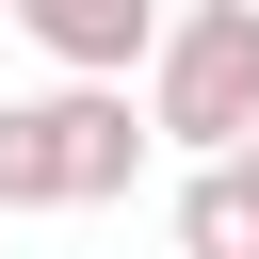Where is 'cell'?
Segmentation results:
<instances>
[{
  "label": "cell",
  "mask_w": 259,
  "mask_h": 259,
  "mask_svg": "<svg viewBox=\"0 0 259 259\" xmlns=\"http://www.w3.org/2000/svg\"><path fill=\"white\" fill-rule=\"evenodd\" d=\"M146 97H97V81H32L0 97V210H113L146 178Z\"/></svg>",
  "instance_id": "1"
},
{
  "label": "cell",
  "mask_w": 259,
  "mask_h": 259,
  "mask_svg": "<svg viewBox=\"0 0 259 259\" xmlns=\"http://www.w3.org/2000/svg\"><path fill=\"white\" fill-rule=\"evenodd\" d=\"M146 130L194 146V162H243V146H259V0H194V16H162Z\"/></svg>",
  "instance_id": "2"
},
{
  "label": "cell",
  "mask_w": 259,
  "mask_h": 259,
  "mask_svg": "<svg viewBox=\"0 0 259 259\" xmlns=\"http://www.w3.org/2000/svg\"><path fill=\"white\" fill-rule=\"evenodd\" d=\"M16 32L49 49V81H97V97H130L162 65V16L146 0H16Z\"/></svg>",
  "instance_id": "3"
},
{
  "label": "cell",
  "mask_w": 259,
  "mask_h": 259,
  "mask_svg": "<svg viewBox=\"0 0 259 259\" xmlns=\"http://www.w3.org/2000/svg\"><path fill=\"white\" fill-rule=\"evenodd\" d=\"M178 259H259V162H194L178 178Z\"/></svg>",
  "instance_id": "4"
},
{
  "label": "cell",
  "mask_w": 259,
  "mask_h": 259,
  "mask_svg": "<svg viewBox=\"0 0 259 259\" xmlns=\"http://www.w3.org/2000/svg\"><path fill=\"white\" fill-rule=\"evenodd\" d=\"M243 162H259V146H243Z\"/></svg>",
  "instance_id": "5"
}]
</instances>
